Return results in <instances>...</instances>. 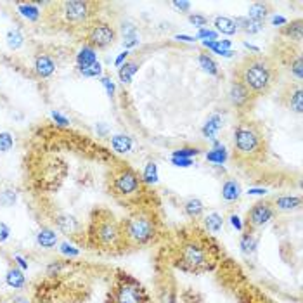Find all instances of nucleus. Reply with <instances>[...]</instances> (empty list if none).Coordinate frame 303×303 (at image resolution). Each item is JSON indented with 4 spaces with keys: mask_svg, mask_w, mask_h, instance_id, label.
Wrapping results in <instances>:
<instances>
[{
    "mask_svg": "<svg viewBox=\"0 0 303 303\" xmlns=\"http://www.w3.org/2000/svg\"><path fill=\"white\" fill-rule=\"evenodd\" d=\"M172 163L175 166H182V168H187V166L192 165V159L189 158H172Z\"/></svg>",
    "mask_w": 303,
    "mask_h": 303,
    "instance_id": "45",
    "label": "nucleus"
},
{
    "mask_svg": "<svg viewBox=\"0 0 303 303\" xmlns=\"http://www.w3.org/2000/svg\"><path fill=\"white\" fill-rule=\"evenodd\" d=\"M14 260H16V262H17V265L21 267V270H26V269H28V262L23 258V256L19 255V253H16V255H14Z\"/></svg>",
    "mask_w": 303,
    "mask_h": 303,
    "instance_id": "48",
    "label": "nucleus"
},
{
    "mask_svg": "<svg viewBox=\"0 0 303 303\" xmlns=\"http://www.w3.org/2000/svg\"><path fill=\"white\" fill-rule=\"evenodd\" d=\"M137 70H139V64L135 63V61H127L125 64H121L120 71H118V76H120L121 83H130L132 78H134V75L137 73Z\"/></svg>",
    "mask_w": 303,
    "mask_h": 303,
    "instance_id": "19",
    "label": "nucleus"
},
{
    "mask_svg": "<svg viewBox=\"0 0 303 303\" xmlns=\"http://www.w3.org/2000/svg\"><path fill=\"white\" fill-rule=\"evenodd\" d=\"M274 217V210L269 203H256L248 212V224L251 227H263L269 224Z\"/></svg>",
    "mask_w": 303,
    "mask_h": 303,
    "instance_id": "10",
    "label": "nucleus"
},
{
    "mask_svg": "<svg viewBox=\"0 0 303 303\" xmlns=\"http://www.w3.org/2000/svg\"><path fill=\"white\" fill-rule=\"evenodd\" d=\"M142 182L139 175L128 166H118L111 173V191L116 198L130 199L141 194Z\"/></svg>",
    "mask_w": 303,
    "mask_h": 303,
    "instance_id": "6",
    "label": "nucleus"
},
{
    "mask_svg": "<svg viewBox=\"0 0 303 303\" xmlns=\"http://www.w3.org/2000/svg\"><path fill=\"white\" fill-rule=\"evenodd\" d=\"M5 283L9 284L10 288H14V290H19V288H23L24 283H26V277H24V272L21 269H10V270H7Z\"/></svg>",
    "mask_w": 303,
    "mask_h": 303,
    "instance_id": "18",
    "label": "nucleus"
},
{
    "mask_svg": "<svg viewBox=\"0 0 303 303\" xmlns=\"http://www.w3.org/2000/svg\"><path fill=\"white\" fill-rule=\"evenodd\" d=\"M14 146V139L9 132H0V152H9Z\"/></svg>",
    "mask_w": 303,
    "mask_h": 303,
    "instance_id": "36",
    "label": "nucleus"
},
{
    "mask_svg": "<svg viewBox=\"0 0 303 303\" xmlns=\"http://www.w3.org/2000/svg\"><path fill=\"white\" fill-rule=\"evenodd\" d=\"M56 224H58L59 230H63V232H66V234H73L75 230L78 229L76 219H75V217H71V215H58Z\"/></svg>",
    "mask_w": 303,
    "mask_h": 303,
    "instance_id": "21",
    "label": "nucleus"
},
{
    "mask_svg": "<svg viewBox=\"0 0 303 303\" xmlns=\"http://www.w3.org/2000/svg\"><path fill=\"white\" fill-rule=\"evenodd\" d=\"M230 224L236 230H242V224H241V219L237 215H230Z\"/></svg>",
    "mask_w": 303,
    "mask_h": 303,
    "instance_id": "49",
    "label": "nucleus"
},
{
    "mask_svg": "<svg viewBox=\"0 0 303 303\" xmlns=\"http://www.w3.org/2000/svg\"><path fill=\"white\" fill-rule=\"evenodd\" d=\"M265 16H267V5H265V3H253V5L249 7L248 19L263 23V21H265Z\"/></svg>",
    "mask_w": 303,
    "mask_h": 303,
    "instance_id": "27",
    "label": "nucleus"
},
{
    "mask_svg": "<svg viewBox=\"0 0 303 303\" xmlns=\"http://www.w3.org/2000/svg\"><path fill=\"white\" fill-rule=\"evenodd\" d=\"M95 63H97V52H95V49H92L90 45H83L76 54L78 70H85V68L92 66Z\"/></svg>",
    "mask_w": 303,
    "mask_h": 303,
    "instance_id": "13",
    "label": "nucleus"
},
{
    "mask_svg": "<svg viewBox=\"0 0 303 303\" xmlns=\"http://www.w3.org/2000/svg\"><path fill=\"white\" fill-rule=\"evenodd\" d=\"M241 196V185L236 180H227L222 185V198L226 201H237Z\"/></svg>",
    "mask_w": 303,
    "mask_h": 303,
    "instance_id": "17",
    "label": "nucleus"
},
{
    "mask_svg": "<svg viewBox=\"0 0 303 303\" xmlns=\"http://www.w3.org/2000/svg\"><path fill=\"white\" fill-rule=\"evenodd\" d=\"M248 194H251V196H263V194H267V189H249Z\"/></svg>",
    "mask_w": 303,
    "mask_h": 303,
    "instance_id": "52",
    "label": "nucleus"
},
{
    "mask_svg": "<svg viewBox=\"0 0 303 303\" xmlns=\"http://www.w3.org/2000/svg\"><path fill=\"white\" fill-rule=\"evenodd\" d=\"M215 26H217V30H219L222 35H234L237 31L234 19H230V17H226V16L215 17Z\"/></svg>",
    "mask_w": 303,
    "mask_h": 303,
    "instance_id": "22",
    "label": "nucleus"
},
{
    "mask_svg": "<svg viewBox=\"0 0 303 303\" xmlns=\"http://www.w3.org/2000/svg\"><path fill=\"white\" fill-rule=\"evenodd\" d=\"M222 128V118H220V115H212L208 120H206L205 127H203V134H205V137L212 139V141H217V135H219V130Z\"/></svg>",
    "mask_w": 303,
    "mask_h": 303,
    "instance_id": "15",
    "label": "nucleus"
},
{
    "mask_svg": "<svg viewBox=\"0 0 303 303\" xmlns=\"http://www.w3.org/2000/svg\"><path fill=\"white\" fill-rule=\"evenodd\" d=\"M111 146L116 152L120 154H125V152H130L132 151V139L128 135H115L111 139Z\"/></svg>",
    "mask_w": 303,
    "mask_h": 303,
    "instance_id": "23",
    "label": "nucleus"
},
{
    "mask_svg": "<svg viewBox=\"0 0 303 303\" xmlns=\"http://www.w3.org/2000/svg\"><path fill=\"white\" fill-rule=\"evenodd\" d=\"M198 152L199 151L196 148H184V149H177V151L173 152L172 158H189V159H191L192 156H196Z\"/></svg>",
    "mask_w": 303,
    "mask_h": 303,
    "instance_id": "38",
    "label": "nucleus"
},
{
    "mask_svg": "<svg viewBox=\"0 0 303 303\" xmlns=\"http://www.w3.org/2000/svg\"><path fill=\"white\" fill-rule=\"evenodd\" d=\"M284 35H288V37L295 38V40H302V21H295V23H291L290 26H286L283 30Z\"/></svg>",
    "mask_w": 303,
    "mask_h": 303,
    "instance_id": "34",
    "label": "nucleus"
},
{
    "mask_svg": "<svg viewBox=\"0 0 303 303\" xmlns=\"http://www.w3.org/2000/svg\"><path fill=\"white\" fill-rule=\"evenodd\" d=\"M203 45H205L206 49H212L215 54L224 56V58H232V56H234V51H230V49H224L222 45H220L219 40H215V42H203Z\"/></svg>",
    "mask_w": 303,
    "mask_h": 303,
    "instance_id": "30",
    "label": "nucleus"
},
{
    "mask_svg": "<svg viewBox=\"0 0 303 303\" xmlns=\"http://www.w3.org/2000/svg\"><path fill=\"white\" fill-rule=\"evenodd\" d=\"M17 12L28 21L40 19V10H38L37 3H17Z\"/></svg>",
    "mask_w": 303,
    "mask_h": 303,
    "instance_id": "20",
    "label": "nucleus"
},
{
    "mask_svg": "<svg viewBox=\"0 0 303 303\" xmlns=\"http://www.w3.org/2000/svg\"><path fill=\"white\" fill-rule=\"evenodd\" d=\"M205 226H206V229L210 230V232H220L222 230V227H224V219H222V215L220 213H210L208 217L205 219Z\"/></svg>",
    "mask_w": 303,
    "mask_h": 303,
    "instance_id": "25",
    "label": "nucleus"
},
{
    "mask_svg": "<svg viewBox=\"0 0 303 303\" xmlns=\"http://www.w3.org/2000/svg\"><path fill=\"white\" fill-rule=\"evenodd\" d=\"M229 101L230 104L234 106V108L237 109H246L248 106H251V99L253 95L249 94V90L244 87V85H241L239 81H232L229 87Z\"/></svg>",
    "mask_w": 303,
    "mask_h": 303,
    "instance_id": "11",
    "label": "nucleus"
},
{
    "mask_svg": "<svg viewBox=\"0 0 303 303\" xmlns=\"http://www.w3.org/2000/svg\"><path fill=\"white\" fill-rule=\"evenodd\" d=\"M90 232L95 244H99L101 248H106V249L120 248V246H123L127 242L123 234V227L108 212L95 213V219L92 220Z\"/></svg>",
    "mask_w": 303,
    "mask_h": 303,
    "instance_id": "3",
    "label": "nucleus"
},
{
    "mask_svg": "<svg viewBox=\"0 0 303 303\" xmlns=\"http://www.w3.org/2000/svg\"><path fill=\"white\" fill-rule=\"evenodd\" d=\"M173 7H175V9H180V10H185V12H187V10L191 9V3H189V2H173Z\"/></svg>",
    "mask_w": 303,
    "mask_h": 303,
    "instance_id": "50",
    "label": "nucleus"
},
{
    "mask_svg": "<svg viewBox=\"0 0 303 303\" xmlns=\"http://www.w3.org/2000/svg\"><path fill=\"white\" fill-rule=\"evenodd\" d=\"M293 73H295V76H297L298 80H302V58H297V61H295Z\"/></svg>",
    "mask_w": 303,
    "mask_h": 303,
    "instance_id": "47",
    "label": "nucleus"
},
{
    "mask_svg": "<svg viewBox=\"0 0 303 303\" xmlns=\"http://www.w3.org/2000/svg\"><path fill=\"white\" fill-rule=\"evenodd\" d=\"M302 203V199L298 196H283L276 201V206L283 212H291V210L298 208Z\"/></svg>",
    "mask_w": 303,
    "mask_h": 303,
    "instance_id": "24",
    "label": "nucleus"
},
{
    "mask_svg": "<svg viewBox=\"0 0 303 303\" xmlns=\"http://www.w3.org/2000/svg\"><path fill=\"white\" fill-rule=\"evenodd\" d=\"M272 24H274V26H283V24H286V17H283V16H274V17H272Z\"/></svg>",
    "mask_w": 303,
    "mask_h": 303,
    "instance_id": "51",
    "label": "nucleus"
},
{
    "mask_svg": "<svg viewBox=\"0 0 303 303\" xmlns=\"http://www.w3.org/2000/svg\"><path fill=\"white\" fill-rule=\"evenodd\" d=\"M123 234L130 244H148L156 236V224L148 213H135L123 226Z\"/></svg>",
    "mask_w": 303,
    "mask_h": 303,
    "instance_id": "5",
    "label": "nucleus"
},
{
    "mask_svg": "<svg viewBox=\"0 0 303 303\" xmlns=\"http://www.w3.org/2000/svg\"><path fill=\"white\" fill-rule=\"evenodd\" d=\"M236 81L244 85L249 94L265 95L270 92L276 81V68L267 58L260 54H253L244 58L236 68Z\"/></svg>",
    "mask_w": 303,
    "mask_h": 303,
    "instance_id": "1",
    "label": "nucleus"
},
{
    "mask_svg": "<svg viewBox=\"0 0 303 303\" xmlns=\"http://www.w3.org/2000/svg\"><path fill=\"white\" fill-rule=\"evenodd\" d=\"M189 23L194 24V26H198L199 30H201V28L208 23V19H206L205 16H201V14H191V16H189Z\"/></svg>",
    "mask_w": 303,
    "mask_h": 303,
    "instance_id": "40",
    "label": "nucleus"
},
{
    "mask_svg": "<svg viewBox=\"0 0 303 303\" xmlns=\"http://www.w3.org/2000/svg\"><path fill=\"white\" fill-rule=\"evenodd\" d=\"M267 141L260 125L242 121L234 130V158L242 163L258 161L265 156Z\"/></svg>",
    "mask_w": 303,
    "mask_h": 303,
    "instance_id": "2",
    "label": "nucleus"
},
{
    "mask_svg": "<svg viewBox=\"0 0 303 303\" xmlns=\"http://www.w3.org/2000/svg\"><path fill=\"white\" fill-rule=\"evenodd\" d=\"M59 251L63 253L64 256H70V258L80 255V249L75 248V246L70 244V242H61V244H59Z\"/></svg>",
    "mask_w": 303,
    "mask_h": 303,
    "instance_id": "37",
    "label": "nucleus"
},
{
    "mask_svg": "<svg viewBox=\"0 0 303 303\" xmlns=\"http://www.w3.org/2000/svg\"><path fill=\"white\" fill-rule=\"evenodd\" d=\"M198 38H205V42H215L217 40V31L201 28V30L198 31Z\"/></svg>",
    "mask_w": 303,
    "mask_h": 303,
    "instance_id": "41",
    "label": "nucleus"
},
{
    "mask_svg": "<svg viewBox=\"0 0 303 303\" xmlns=\"http://www.w3.org/2000/svg\"><path fill=\"white\" fill-rule=\"evenodd\" d=\"M177 40H182V42H194V38L189 37V35H177Z\"/></svg>",
    "mask_w": 303,
    "mask_h": 303,
    "instance_id": "55",
    "label": "nucleus"
},
{
    "mask_svg": "<svg viewBox=\"0 0 303 303\" xmlns=\"http://www.w3.org/2000/svg\"><path fill=\"white\" fill-rule=\"evenodd\" d=\"M139 44V40H137V35H128V37H125V40H123V45L125 47H134V45H137Z\"/></svg>",
    "mask_w": 303,
    "mask_h": 303,
    "instance_id": "46",
    "label": "nucleus"
},
{
    "mask_svg": "<svg viewBox=\"0 0 303 303\" xmlns=\"http://www.w3.org/2000/svg\"><path fill=\"white\" fill-rule=\"evenodd\" d=\"M213 263H215V260H213L212 249L208 248L206 242L189 241L182 246L179 265L185 272L203 274L212 269Z\"/></svg>",
    "mask_w": 303,
    "mask_h": 303,
    "instance_id": "4",
    "label": "nucleus"
},
{
    "mask_svg": "<svg viewBox=\"0 0 303 303\" xmlns=\"http://www.w3.org/2000/svg\"><path fill=\"white\" fill-rule=\"evenodd\" d=\"M12 303H30V302H28L26 298H23V297H16L12 300Z\"/></svg>",
    "mask_w": 303,
    "mask_h": 303,
    "instance_id": "56",
    "label": "nucleus"
},
{
    "mask_svg": "<svg viewBox=\"0 0 303 303\" xmlns=\"http://www.w3.org/2000/svg\"><path fill=\"white\" fill-rule=\"evenodd\" d=\"M101 83L102 87L106 88V94L109 95V97H113L115 95V83H113V80L109 76H101Z\"/></svg>",
    "mask_w": 303,
    "mask_h": 303,
    "instance_id": "42",
    "label": "nucleus"
},
{
    "mask_svg": "<svg viewBox=\"0 0 303 303\" xmlns=\"http://www.w3.org/2000/svg\"><path fill=\"white\" fill-rule=\"evenodd\" d=\"M58 7L63 21L68 24H83L92 14L90 2H61Z\"/></svg>",
    "mask_w": 303,
    "mask_h": 303,
    "instance_id": "9",
    "label": "nucleus"
},
{
    "mask_svg": "<svg viewBox=\"0 0 303 303\" xmlns=\"http://www.w3.org/2000/svg\"><path fill=\"white\" fill-rule=\"evenodd\" d=\"M51 116H52V120L59 125V127H68V125H70V120H68L66 116L61 115V113H58V111H52Z\"/></svg>",
    "mask_w": 303,
    "mask_h": 303,
    "instance_id": "43",
    "label": "nucleus"
},
{
    "mask_svg": "<svg viewBox=\"0 0 303 303\" xmlns=\"http://www.w3.org/2000/svg\"><path fill=\"white\" fill-rule=\"evenodd\" d=\"M144 182H148V184H156V182H158V166H156V163L149 161L148 165H146Z\"/></svg>",
    "mask_w": 303,
    "mask_h": 303,
    "instance_id": "33",
    "label": "nucleus"
},
{
    "mask_svg": "<svg viewBox=\"0 0 303 303\" xmlns=\"http://www.w3.org/2000/svg\"><path fill=\"white\" fill-rule=\"evenodd\" d=\"M80 75H81V76H85V78H97V76H101V75H102V64L97 61V63L92 64V66L85 68V70H80Z\"/></svg>",
    "mask_w": 303,
    "mask_h": 303,
    "instance_id": "35",
    "label": "nucleus"
},
{
    "mask_svg": "<svg viewBox=\"0 0 303 303\" xmlns=\"http://www.w3.org/2000/svg\"><path fill=\"white\" fill-rule=\"evenodd\" d=\"M203 210H205L203 203L199 201V199H196V198L189 199V201L184 205V212L187 213V217H191V219H198V217L203 213Z\"/></svg>",
    "mask_w": 303,
    "mask_h": 303,
    "instance_id": "26",
    "label": "nucleus"
},
{
    "mask_svg": "<svg viewBox=\"0 0 303 303\" xmlns=\"http://www.w3.org/2000/svg\"><path fill=\"white\" fill-rule=\"evenodd\" d=\"M242 253H246V255H251V253H255L256 249V239L253 234H244V236L241 237V242H239Z\"/></svg>",
    "mask_w": 303,
    "mask_h": 303,
    "instance_id": "29",
    "label": "nucleus"
},
{
    "mask_svg": "<svg viewBox=\"0 0 303 303\" xmlns=\"http://www.w3.org/2000/svg\"><path fill=\"white\" fill-rule=\"evenodd\" d=\"M16 199H17V194H16V191H12V189H5V191L0 192V206H3V208L14 206Z\"/></svg>",
    "mask_w": 303,
    "mask_h": 303,
    "instance_id": "32",
    "label": "nucleus"
},
{
    "mask_svg": "<svg viewBox=\"0 0 303 303\" xmlns=\"http://www.w3.org/2000/svg\"><path fill=\"white\" fill-rule=\"evenodd\" d=\"M198 61H199V64H201V68L205 71H208L210 75H217L219 73V68H217V63L215 61H213L212 58H210L208 54H201L198 58Z\"/></svg>",
    "mask_w": 303,
    "mask_h": 303,
    "instance_id": "31",
    "label": "nucleus"
},
{
    "mask_svg": "<svg viewBox=\"0 0 303 303\" xmlns=\"http://www.w3.org/2000/svg\"><path fill=\"white\" fill-rule=\"evenodd\" d=\"M5 40H7V45H9L12 51H17V49L24 44V37L19 30H9L5 35Z\"/></svg>",
    "mask_w": 303,
    "mask_h": 303,
    "instance_id": "28",
    "label": "nucleus"
},
{
    "mask_svg": "<svg viewBox=\"0 0 303 303\" xmlns=\"http://www.w3.org/2000/svg\"><path fill=\"white\" fill-rule=\"evenodd\" d=\"M291 108H293L297 113H302L303 101H302V90H300V88H297V92L291 95Z\"/></svg>",
    "mask_w": 303,
    "mask_h": 303,
    "instance_id": "39",
    "label": "nucleus"
},
{
    "mask_svg": "<svg viewBox=\"0 0 303 303\" xmlns=\"http://www.w3.org/2000/svg\"><path fill=\"white\" fill-rule=\"evenodd\" d=\"M206 159H208L210 163H215V165H222V163H226L227 151H226V148H224V144H220L219 141H213V149L212 151H208Z\"/></svg>",
    "mask_w": 303,
    "mask_h": 303,
    "instance_id": "16",
    "label": "nucleus"
},
{
    "mask_svg": "<svg viewBox=\"0 0 303 303\" xmlns=\"http://www.w3.org/2000/svg\"><path fill=\"white\" fill-rule=\"evenodd\" d=\"M95 130H97V134H99V135H106V134H108V128H106V125H104V123H97Z\"/></svg>",
    "mask_w": 303,
    "mask_h": 303,
    "instance_id": "54",
    "label": "nucleus"
},
{
    "mask_svg": "<svg viewBox=\"0 0 303 303\" xmlns=\"http://www.w3.org/2000/svg\"><path fill=\"white\" fill-rule=\"evenodd\" d=\"M128 58V52L125 51V52H121V54L118 56V58H116V61H115V64L116 66H121V64H123V61Z\"/></svg>",
    "mask_w": 303,
    "mask_h": 303,
    "instance_id": "53",
    "label": "nucleus"
},
{
    "mask_svg": "<svg viewBox=\"0 0 303 303\" xmlns=\"http://www.w3.org/2000/svg\"><path fill=\"white\" fill-rule=\"evenodd\" d=\"M37 242H38V246H42V248L51 249L58 244V234H56V230L49 229V227H44V229L38 230Z\"/></svg>",
    "mask_w": 303,
    "mask_h": 303,
    "instance_id": "14",
    "label": "nucleus"
},
{
    "mask_svg": "<svg viewBox=\"0 0 303 303\" xmlns=\"http://www.w3.org/2000/svg\"><path fill=\"white\" fill-rule=\"evenodd\" d=\"M115 303H148L146 300V293L142 286L137 281L125 277L118 283L115 290V297H113Z\"/></svg>",
    "mask_w": 303,
    "mask_h": 303,
    "instance_id": "8",
    "label": "nucleus"
},
{
    "mask_svg": "<svg viewBox=\"0 0 303 303\" xmlns=\"http://www.w3.org/2000/svg\"><path fill=\"white\" fill-rule=\"evenodd\" d=\"M10 237V229L7 227V224L0 222V242H5Z\"/></svg>",
    "mask_w": 303,
    "mask_h": 303,
    "instance_id": "44",
    "label": "nucleus"
},
{
    "mask_svg": "<svg viewBox=\"0 0 303 303\" xmlns=\"http://www.w3.org/2000/svg\"><path fill=\"white\" fill-rule=\"evenodd\" d=\"M40 303H51V302H40Z\"/></svg>",
    "mask_w": 303,
    "mask_h": 303,
    "instance_id": "57",
    "label": "nucleus"
},
{
    "mask_svg": "<svg viewBox=\"0 0 303 303\" xmlns=\"http://www.w3.org/2000/svg\"><path fill=\"white\" fill-rule=\"evenodd\" d=\"M33 68H35V73H37L40 78H49L56 71V63L51 56L40 54L35 58Z\"/></svg>",
    "mask_w": 303,
    "mask_h": 303,
    "instance_id": "12",
    "label": "nucleus"
},
{
    "mask_svg": "<svg viewBox=\"0 0 303 303\" xmlns=\"http://www.w3.org/2000/svg\"><path fill=\"white\" fill-rule=\"evenodd\" d=\"M116 40V31L104 21H95L87 30V42L92 49H106Z\"/></svg>",
    "mask_w": 303,
    "mask_h": 303,
    "instance_id": "7",
    "label": "nucleus"
}]
</instances>
